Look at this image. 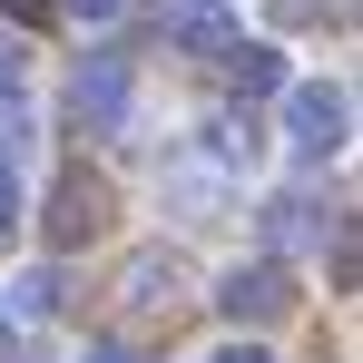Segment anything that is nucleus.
Wrapping results in <instances>:
<instances>
[{"label": "nucleus", "instance_id": "obj_1", "mask_svg": "<svg viewBox=\"0 0 363 363\" xmlns=\"http://www.w3.org/2000/svg\"><path fill=\"white\" fill-rule=\"evenodd\" d=\"M285 138H295V157H334L354 138V99L334 79H285Z\"/></svg>", "mask_w": 363, "mask_h": 363}, {"label": "nucleus", "instance_id": "obj_2", "mask_svg": "<svg viewBox=\"0 0 363 363\" xmlns=\"http://www.w3.org/2000/svg\"><path fill=\"white\" fill-rule=\"evenodd\" d=\"M216 314H226V324H285V314H295V275H285V255H255V265H236V275H226V285H216Z\"/></svg>", "mask_w": 363, "mask_h": 363}, {"label": "nucleus", "instance_id": "obj_3", "mask_svg": "<svg viewBox=\"0 0 363 363\" xmlns=\"http://www.w3.org/2000/svg\"><path fill=\"white\" fill-rule=\"evenodd\" d=\"M128 99H138L128 60H118V50H89V60H79V79H69V118L118 138V128H128Z\"/></svg>", "mask_w": 363, "mask_h": 363}, {"label": "nucleus", "instance_id": "obj_4", "mask_svg": "<svg viewBox=\"0 0 363 363\" xmlns=\"http://www.w3.org/2000/svg\"><path fill=\"white\" fill-rule=\"evenodd\" d=\"M157 186H167V206H186V216H226V206H236V167H226L216 147H177Z\"/></svg>", "mask_w": 363, "mask_h": 363}, {"label": "nucleus", "instance_id": "obj_5", "mask_svg": "<svg viewBox=\"0 0 363 363\" xmlns=\"http://www.w3.org/2000/svg\"><path fill=\"white\" fill-rule=\"evenodd\" d=\"M118 304L128 314H177L186 304V255L177 245H138V255L118 265Z\"/></svg>", "mask_w": 363, "mask_h": 363}, {"label": "nucleus", "instance_id": "obj_6", "mask_svg": "<svg viewBox=\"0 0 363 363\" xmlns=\"http://www.w3.org/2000/svg\"><path fill=\"white\" fill-rule=\"evenodd\" d=\"M99 226H108V186L89 177V167H69V177L50 186V216H40V236H50V245L69 255V245H89Z\"/></svg>", "mask_w": 363, "mask_h": 363}, {"label": "nucleus", "instance_id": "obj_7", "mask_svg": "<svg viewBox=\"0 0 363 363\" xmlns=\"http://www.w3.org/2000/svg\"><path fill=\"white\" fill-rule=\"evenodd\" d=\"M324 226H334V206H324L314 186L265 196V255H304V245H324Z\"/></svg>", "mask_w": 363, "mask_h": 363}, {"label": "nucleus", "instance_id": "obj_8", "mask_svg": "<svg viewBox=\"0 0 363 363\" xmlns=\"http://www.w3.org/2000/svg\"><path fill=\"white\" fill-rule=\"evenodd\" d=\"M226 79H236V99H275V89H285V60H275V40H245V30H236V50H226Z\"/></svg>", "mask_w": 363, "mask_h": 363}, {"label": "nucleus", "instance_id": "obj_9", "mask_svg": "<svg viewBox=\"0 0 363 363\" xmlns=\"http://www.w3.org/2000/svg\"><path fill=\"white\" fill-rule=\"evenodd\" d=\"M20 147H30V108H20V99H0V167H10Z\"/></svg>", "mask_w": 363, "mask_h": 363}, {"label": "nucleus", "instance_id": "obj_10", "mask_svg": "<svg viewBox=\"0 0 363 363\" xmlns=\"http://www.w3.org/2000/svg\"><path fill=\"white\" fill-rule=\"evenodd\" d=\"M10 295H20V314H50V304H60V275H50V265H40V275H20V285H10Z\"/></svg>", "mask_w": 363, "mask_h": 363}, {"label": "nucleus", "instance_id": "obj_11", "mask_svg": "<svg viewBox=\"0 0 363 363\" xmlns=\"http://www.w3.org/2000/svg\"><path fill=\"white\" fill-rule=\"evenodd\" d=\"M118 10H128V0H69V20H99V30H108Z\"/></svg>", "mask_w": 363, "mask_h": 363}, {"label": "nucleus", "instance_id": "obj_12", "mask_svg": "<svg viewBox=\"0 0 363 363\" xmlns=\"http://www.w3.org/2000/svg\"><path fill=\"white\" fill-rule=\"evenodd\" d=\"M10 226H20V177L0 167V236H10Z\"/></svg>", "mask_w": 363, "mask_h": 363}, {"label": "nucleus", "instance_id": "obj_13", "mask_svg": "<svg viewBox=\"0 0 363 363\" xmlns=\"http://www.w3.org/2000/svg\"><path fill=\"white\" fill-rule=\"evenodd\" d=\"M79 363H138V354H128V344H89Z\"/></svg>", "mask_w": 363, "mask_h": 363}, {"label": "nucleus", "instance_id": "obj_14", "mask_svg": "<svg viewBox=\"0 0 363 363\" xmlns=\"http://www.w3.org/2000/svg\"><path fill=\"white\" fill-rule=\"evenodd\" d=\"M216 363H275V354H265V344H226Z\"/></svg>", "mask_w": 363, "mask_h": 363}, {"label": "nucleus", "instance_id": "obj_15", "mask_svg": "<svg viewBox=\"0 0 363 363\" xmlns=\"http://www.w3.org/2000/svg\"><path fill=\"white\" fill-rule=\"evenodd\" d=\"M0 10H10V20H40V10H50V0H0Z\"/></svg>", "mask_w": 363, "mask_h": 363}, {"label": "nucleus", "instance_id": "obj_16", "mask_svg": "<svg viewBox=\"0 0 363 363\" xmlns=\"http://www.w3.org/2000/svg\"><path fill=\"white\" fill-rule=\"evenodd\" d=\"M0 79H20V40H0Z\"/></svg>", "mask_w": 363, "mask_h": 363}, {"label": "nucleus", "instance_id": "obj_17", "mask_svg": "<svg viewBox=\"0 0 363 363\" xmlns=\"http://www.w3.org/2000/svg\"><path fill=\"white\" fill-rule=\"evenodd\" d=\"M0 363H50V354H40V344H10V354H0Z\"/></svg>", "mask_w": 363, "mask_h": 363}]
</instances>
